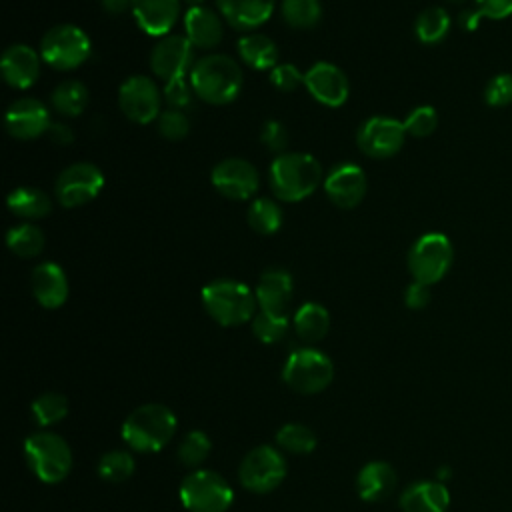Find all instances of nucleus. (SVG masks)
<instances>
[{
    "mask_svg": "<svg viewBox=\"0 0 512 512\" xmlns=\"http://www.w3.org/2000/svg\"><path fill=\"white\" fill-rule=\"evenodd\" d=\"M210 448H212V442L208 438V434H204L202 430H190L178 444V450H176V456L178 460L184 464V466H190V468H196L200 466L208 454H210Z\"/></svg>",
    "mask_w": 512,
    "mask_h": 512,
    "instance_id": "58836bf2",
    "label": "nucleus"
},
{
    "mask_svg": "<svg viewBox=\"0 0 512 512\" xmlns=\"http://www.w3.org/2000/svg\"><path fill=\"white\" fill-rule=\"evenodd\" d=\"M160 100L156 82L142 74L126 78L118 90V106L122 114L136 124L154 122L160 116Z\"/></svg>",
    "mask_w": 512,
    "mask_h": 512,
    "instance_id": "4468645a",
    "label": "nucleus"
},
{
    "mask_svg": "<svg viewBox=\"0 0 512 512\" xmlns=\"http://www.w3.org/2000/svg\"><path fill=\"white\" fill-rule=\"evenodd\" d=\"M438 126V112L432 106H418L408 112L404 118L406 134L414 138H426L430 136Z\"/></svg>",
    "mask_w": 512,
    "mask_h": 512,
    "instance_id": "a19ab883",
    "label": "nucleus"
},
{
    "mask_svg": "<svg viewBox=\"0 0 512 512\" xmlns=\"http://www.w3.org/2000/svg\"><path fill=\"white\" fill-rule=\"evenodd\" d=\"M134 458L128 450H108L98 460V474L106 482H124L134 474Z\"/></svg>",
    "mask_w": 512,
    "mask_h": 512,
    "instance_id": "e433bc0d",
    "label": "nucleus"
},
{
    "mask_svg": "<svg viewBox=\"0 0 512 512\" xmlns=\"http://www.w3.org/2000/svg\"><path fill=\"white\" fill-rule=\"evenodd\" d=\"M256 294L236 280H214L202 288V306L220 326H240L252 322L256 314Z\"/></svg>",
    "mask_w": 512,
    "mask_h": 512,
    "instance_id": "20e7f679",
    "label": "nucleus"
},
{
    "mask_svg": "<svg viewBox=\"0 0 512 512\" xmlns=\"http://www.w3.org/2000/svg\"><path fill=\"white\" fill-rule=\"evenodd\" d=\"M270 82L280 92H294L300 84H304V74L294 64H276L270 70Z\"/></svg>",
    "mask_w": 512,
    "mask_h": 512,
    "instance_id": "c03bdc74",
    "label": "nucleus"
},
{
    "mask_svg": "<svg viewBox=\"0 0 512 512\" xmlns=\"http://www.w3.org/2000/svg\"><path fill=\"white\" fill-rule=\"evenodd\" d=\"M32 420L40 426V428H48L52 424H58L60 420L66 418L68 414V400L64 394L58 392H44L40 394L32 406Z\"/></svg>",
    "mask_w": 512,
    "mask_h": 512,
    "instance_id": "72a5a7b5",
    "label": "nucleus"
},
{
    "mask_svg": "<svg viewBox=\"0 0 512 512\" xmlns=\"http://www.w3.org/2000/svg\"><path fill=\"white\" fill-rule=\"evenodd\" d=\"M280 10L286 24L298 30L314 28L322 18L320 0H282Z\"/></svg>",
    "mask_w": 512,
    "mask_h": 512,
    "instance_id": "f704fd0d",
    "label": "nucleus"
},
{
    "mask_svg": "<svg viewBox=\"0 0 512 512\" xmlns=\"http://www.w3.org/2000/svg\"><path fill=\"white\" fill-rule=\"evenodd\" d=\"M484 102L490 108H504L512 104V74L500 72L484 86Z\"/></svg>",
    "mask_w": 512,
    "mask_h": 512,
    "instance_id": "79ce46f5",
    "label": "nucleus"
},
{
    "mask_svg": "<svg viewBox=\"0 0 512 512\" xmlns=\"http://www.w3.org/2000/svg\"><path fill=\"white\" fill-rule=\"evenodd\" d=\"M46 134L58 146H68L74 140V132L66 122H52Z\"/></svg>",
    "mask_w": 512,
    "mask_h": 512,
    "instance_id": "09e8293b",
    "label": "nucleus"
},
{
    "mask_svg": "<svg viewBox=\"0 0 512 512\" xmlns=\"http://www.w3.org/2000/svg\"><path fill=\"white\" fill-rule=\"evenodd\" d=\"M162 96H164V100H166V104H168L170 108H174V110H184V112H186V110L190 108L192 98H194L196 94H194V90H192L190 80H186V76H184V78H176V80H172V82H166Z\"/></svg>",
    "mask_w": 512,
    "mask_h": 512,
    "instance_id": "37998d69",
    "label": "nucleus"
},
{
    "mask_svg": "<svg viewBox=\"0 0 512 512\" xmlns=\"http://www.w3.org/2000/svg\"><path fill=\"white\" fill-rule=\"evenodd\" d=\"M484 16L476 8H464L458 12V26L466 32H474Z\"/></svg>",
    "mask_w": 512,
    "mask_h": 512,
    "instance_id": "8fccbe9b",
    "label": "nucleus"
},
{
    "mask_svg": "<svg viewBox=\"0 0 512 512\" xmlns=\"http://www.w3.org/2000/svg\"><path fill=\"white\" fill-rule=\"evenodd\" d=\"M50 124V110L36 98L14 100L4 114L8 134L18 140L38 138L48 132Z\"/></svg>",
    "mask_w": 512,
    "mask_h": 512,
    "instance_id": "a211bd4d",
    "label": "nucleus"
},
{
    "mask_svg": "<svg viewBox=\"0 0 512 512\" xmlns=\"http://www.w3.org/2000/svg\"><path fill=\"white\" fill-rule=\"evenodd\" d=\"M452 26L450 14L440 6L424 8L414 22V34L422 44H440Z\"/></svg>",
    "mask_w": 512,
    "mask_h": 512,
    "instance_id": "7c9ffc66",
    "label": "nucleus"
},
{
    "mask_svg": "<svg viewBox=\"0 0 512 512\" xmlns=\"http://www.w3.org/2000/svg\"><path fill=\"white\" fill-rule=\"evenodd\" d=\"M6 206L12 214L24 220H38L44 218L52 210V202L48 194L34 186H18L14 188L8 198Z\"/></svg>",
    "mask_w": 512,
    "mask_h": 512,
    "instance_id": "cd10ccee",
    "label": "nucleus"
},
{
    "mask_svg": "<svg viewBox=\"0 0 512 512\" xmlns=\"http://www.w3.org/2000/svg\"><path fill=\"white\" fill-rule=\"evenodd\" d=\"M130 10L140 30L162 38L180 16V0H132Z\"/></svg>",
    "mask_w": 512,
    "mask_h": 512,
    "instance_id": "aec40b11",
    "label": "nucleus"
},
{
    "mask_svg": "<svg viewBox=\"0 0 512 512\" xmlns=\"http://www.w3.org/2000/svg\"><path fill=\"white\" fill-rule=\"evenodd\" d=\"M194 66V46L184 34L162 36L150 52V68L164 84L190 74Z\"/></svg>",
    "mask_w": 512,
    "mask_h": 512,
    "instance_id": "ddd939ff",
    "label": "nucleus"
},
{
    "mask_svg": "<svg viewBox=\"0 0 512 512\" xmlns=\"http://www.w3.org/2000/svg\"><path fill=\"white\" fill-rule=\"evenodd\" d=\"M40 60L42 56L26 44L8 46L0 60V72L4 82L18 90L30 88L40 76Z\"/></svg>",
    "mask_w": 512,
    "mask_h": 512,
    "instance_id": "6ab92c4d",
    "label": "nucleus"
},
{
    "mask_svg": "<svg viewBox=\"0 0 512 512\" xmlns=\"http://www.w3.org/2000/svg\"><path fill=\"white\" fill-rule=\"evenodd\" d=\"M32 294L42 308L54 310L68 300V278L56 262H42L32 270Z\"/></svg>",
    "mask_w": 512,
    "mask_h": 512,
    "instance_id": "412c9836",
    "label": "nucleus"
},
{
    "mask_svg": "<svg viewBox=\"0 0 512 512\" xmlns=\"http://www.w3.org/2000/svg\"><path fill=\"white\" fill-rule=\"evenodd\" d=\"M276 0H216L222 18L236 30H254L274 12Z\"/></svg>",
    "mask_w": 512,
    "mask_h": 512,
    "instance_id": "393cba45",
    "label": "nucleus"
},
{
    "mask_svg": "<svg viewBox=\"0 0 512 512\" xmlns=\"http://www.w3.org/2000/svg\"><path fill=\"white\" fill-rule=\"evenodd\" d=\"M178 494L188 512H226L234 502V490L226 478L206 468L184 476Z\"/></svg>",
    "mask_w": 512,
    "mask_h": 512,
    "instance_id": "423d86ee",
    "label": "nucleus"
},
{
    "mask_svg": "<svg viewBox=\"0 0 512 512\" xmlns=\"http://www.w3.org/2000/svg\"><path fill=\"white\" fill-rule=\"evenodd\" d=\"M304 86L310 96L330 108H338L348 100L350 84L346 74L330 62H316L304 72Z\"/></svg>",
    "mask_w": 512,
    "mask_h": 512,
    "instance_id": "dca6fc26",
    "label": "nucleus"
},
{
    "mask_svg": "<svg viewBox=\"0 0 512 512\" xmlns=\"http://www.w3.org/2000/svg\"><path fill=\"white\" fill-rule=\"evenodd\" d=\"M294 282L290 272L282 268H268L262 272L256 284V302L260 310L286 314V308L292 300Z\"/></svg>",
    "mask_w": 512,
    "mask_h": 512,
    "instance_id": "b1692460",
    "label": "nucleus"
},
{
    "mask_svg": "<svg viewBox=\"0 0 512 512\" xmlns=\"http://www.w3.org/2000/svg\"><path fill=\"white\" fill-rule=\"evenodd\" d=\"M260 140L268 150L284 154V150L288 146V130L284 128L282 122L268 120V122H264L262 130H260Z\"/></svg>",
    "mask_w": 512,
    "mask_h": 512,
    "instance_id": "a18cd8bd",
    "label": "nucleus"
},
{
    "mask_svg": "<svg viewBox=\"0 0 512 512\" xmlns=\"http://www.w3.org/2000/svg\"><path fill=\"white\" fill-rule=\"evenodd\" d=\"M286 460L278 448L268 444L252 448L240 462V484L254 494H268L276 490L286 478Z\"/></svg>",
    "mask_w": 512,
    "mask_h": 512,
    "instance_id": "9d476101",
    "label": "nucleus"
},
{
    "mask_svg": "<svg viewBox=\"0 0 512 512\" xmlns=\"http://www.w3.org/2000/svg\"><path fill=\"white\" fill-rule=\"evenodd\" d=\"M88 100H90V94H88L86 86L78 80H64L50 94L52 108L58 114L68 116V118L80 116L86 110Z\"/></svg>",
    "mask_w": 512,
    "mask_h": 512,
    "instance_id": "c756f323",
    "label": "nucleus"
},
{
    "mask_svg": "<svg viewBox=\"0 0 512 512\" xmlns=\"http://www.w3.org/2000/svg\"><path fill=\"white\" fill-rule=\"evenodd\" d=\"M212 186L230 200H248L258 190V172L244 158H226L212 168Z\"/></svg>",
    "mask_w": 512,
    "mask_h": 512,
    "instance_id": "2eb2a0df",
    "label": "nucleus"
},
{
    "mask_svg": "<svg viewBox=\"0 0 512 512\" xmlns=\"http://www.w3.org/2000/svg\"><path fill=\"white\" fill-rule=\"evenodd\" d=\"M24 458L34 476L44 484H58L72 470V450L56 432L30 434L24 442Z\"/></svg>",
    "mask_w": 512,
    "mask_h": 512,
    "instance_id": "39448f33",
    "label": "nucleus"
},
{
    "mask_svg": "<svg viewBox=\"0 0 512 512\" xmlns=\"http://www.w3.org/2000/svg\"><path fill=\"white\" fill-rule=\"evenodd\" d=\"M176 414L158 402L142 404L132 410L122 424V440L136 452H158L174 436Z\"/></svg>",
    "mask_w": 512,
    "mask_h": 512,
    "instance_id": "7ed1b4c3",
    "label": "nucleus"
},
{
    "mask_svg": "<svg viewBox=\"0 0 512 512\" xmlns=\"http://www.w3.org/2000/svg\"><path fill=\"white\" fill-rule=\"evenodd\" d=\"M316 434L310 426L290 422L278 428L276 444L290 454H310L316 448Z\"/></svg>",
    "mask_w": 512,
    "mask_h": 512,
    "instance_id": "c9c22d12",
    "label": "nucleus"
},
{
    "mask_svg": "<svg viewBox=\"0 0 512 512\" xmlns=\"http://www.w3.org/2000/svg\"><path fill=\"white\" fill-rule=\"evenodd\" d=\"M184 36L194 48L210 50L222 42V18L206 6H190L184 14Z\"/></svg>",
    "mask_w": 512,
    "mask_h": 512,
    "instance_id": "4be33fe9",
    "label": "nucleus"
},
{
    "mask_svg": "<svg viewBox=\"0 0 512 512\" xmlns=\"http://www.w3.org/2000/svg\"><path fill=\"white\" fill-rule=\"evenodd\" d=\"M248 224L258 234H274L282 226V210L272 198H256L248 206Z\"/></svg>",
    "mask_w": 512,
    "mask_h": 512,
    "instance_id": "473e14b6",
    "label": "nucleus"
},
{
    "mask_svg": "<svg viewBox=\"0 0 512 512\" xmlns=\"http://www.w3.org/2000/svg\"><path fill=\"white\" fill-rule=\"evenodd\" d=\"M190 6H200V2H204V0H186Z\"/></svg>",
    "mask_w": 512,
    "mask_h": 512,
    "instance_id": "603ef678",
    "label": "nucleus"
},
{
    "mask_svg": "<svg viewBox=\"0 0 512 512\" xmlns=\"http://www.w3.org/2000/svg\"><path fill=\"white\" fill-rule=\"evenodd\" d=\"M46 236L44 232L34 224H20L8 230L6 234V246L12 254L18 258H34L44 250Z\"/></svg>",
    "mask_w": 512,
    "mask_h": 512,
    "instance_id": "2f4dec72",
    "label": "nucleus"
},
{
    "mask_svg": "<svg viewBox=\"0 0 512 512\" xmlns=\"http://www.w3.org/2000/svg\"><path fill=\"white\" fill-rule=\"evenodd\" d=\"M368 190V178L356 164H338L324 178V192L328 200L344 210L356 208Z\"/></svg>",
    "mask_w": 512,
    "mask_h": 512,
    "instance_id": "f3484780",
    "label": "nucleus"
},
{
    "mask_svg": "<svg viewBox=\"0 0 512 512\" xmlns=\"http://www.w3.org/2000/svg\"><path fill=\"white\" fill-rule=\"evenodd\" d=\"M330 328V314L318 302L302 304L294 314V330L300 340L314 344L320 342Z\"/></svg>",
    "mask_w": 512,
    "mask_h": 512,
    "instance_id": "c85d7f7f",
    "label": "nucleus"
},
{
    "mask_svg": "<svg viewBox=\"0 0 512 512\" xmlns=\"http://www.w3.org/2000/svg\"><path fill=\"white\" fill-rule=\"evenodd\" d=\"M104 186V174L96 164L76 162L64 168L54 184L56 200L64 208H76L94 200Z\"/></svg>",
    "mask_w": 512,
    "mask_h": 512,
    "instance_id": "9b49d317",
    "label": "nucleus"
},
{
    "mask_svg": "<svg viewBox=\"0 0 512 512\" xmlns=\"http://www.w3.org/2000/svg\"><path fill=\"white\" fill-rule=\"evenodd\" d=\"M446 2H450V4H462L464 0H446Z\"/></svg>",
    "mask_w": 512,
    "mask_h": 512,
    "instance_id": "864d4df0",
    "label": "nucleus"
},
{
    "mask_svg": "<svg viewBox=\"0 0 512 512\" xmlns=\"http://www.w3.org/2000/svg\"><path fill=\"white\" fill-rule=\"evenodd\" d=\"M474 8L488 20L512 16V0H474Z\"/></svg>",
    "mask_w": 512,
    "mask_h": 512,
    "instance_id": "49530a36",
    "label": "nucleus"
},
{
    "mask_svg": "<svg viewBox=\"0 0 512 512\" xmlns=\"http://www.w3.org/2000/svg\"><path fill=\"white\" fill-rule=\"evenodd\" d=\"M270 190L278 200L300 202L316 192L322 182L320 162L302 152L278 154L268 170Z\"/></svg>",
    "mask_w": 512,
    "mask_h": 512,
    "instance_id": "f257e3e1",
    "label": "nucleus"
},
{
    "mask_svg": "<svg viewBox=\"0 0 512 512\" xmlns=\"http://www.w3.org/2000/svg\"><path fill=\"white\" fill-rule=\"evenodd\" d=\"M396 488V470L384 460L366 462L356 476V492L364 502H382Z\"/></svg>",
    "mask_w": 512,
    "mask_h": 512,
    "instance_id": "a878e982",
    "label": "nucleus"
},
{
    "mask_svg": "<svg viewBox=\"0 0 512 512\" xmlns=\"http://www.w3.org/2000/svg\"><path fill=\"white\" fill-rule=\"evenodd\" d=\"M430 302V286L428 284H422V282H412L406 292H404V304L410 308V310H422L426 308Z\"/></svg>",
    "mask_w": 512,
    "mask_h": 512,
    "instance_id": "de8ad7c7",
    "label": "nucleus"
},
{
    "mask_svg": "<svg viewBox=\"0 0 512 512\" xmlns=\"http://www.w3.org/2000/svg\"><path fill=\"white\" fill-rule=\"evenodd\" d=\"M334 378L332 360L318 348L304 346L294 350L282 368V380L300 394H318Z\"/></svg>",
    "mask_w": 512,
    "mask_h": 512,
    "instance_id": "0eeeda50",
    "label": "nucleus"
},
{
    "mask_svg": "<svg viewBox=\"0 0 512 512\" xmlns=\"http://www.w3.org/2000/svg\"><path fill=\"white\" fill-rule=\"evenodd\" d=\"M156 128H158L162 138L176 142V140H182V138L188 136L190 120H188L184 110L168 108V110L160 112V116L156 118Z\"/></svg>",
    "mask_w": 512,
    "mask_h": 512,
    "instance_id": "ea45409f",
    "label": "nucleus"
},
{
    "mask_svg": "<svg viewBox=\"0 0 512 512\" xmlns=\"http://www.w3.org/2000/svg\"><path fill=\"white\" fill-rule=\"evenodd\" d=\"M252 332L264 344L280 342L288 332V316L278 312L260 310L252 318Z\"/></svg>",
    "mask_w": 512,
    "mask_h": 512,
    "instance_id": "4c0bfd02",
    "label": "nucleus"
},
{
    "mask_svg": "<svg viewBox=\"0 0 512 512\" xmlns=\"http://www.w3.org/2000/svg\"><path fill=\"white\" fill-rule=\"evenodd\" d=\"M406 128L404 122L390 116H372L362 122L356 132V144L360 152L370 158H390L404 146Z\"/></svg>",
    "mask_w": 512,
    "mask_h": 512,
    "instance_id": "f8f14e48",
    "label": "nucleus"
},
{
    "mask_svg": "<svg viewBox=\"0 0 512 512\" xmlns=\"http://www.w3.org/2000/svg\"><path fill=\"white\" fill-rule=\"evenodd\" d=\"M450 492L440 480H418L400 494L402 512H446Z\"/></svg>",
    "mask_w": 512,
    "mask_h": 512,
    "instance_id": "5701e85b",
    "label": "nucleus"
},
{
    "mask_svg": "<svg viewBox=\"0 0 512 512\" xmlns=\"http://www.w3.org/2000/svg\"><path fill=\"white\" fill-rule=\"evenodd\" d=\"M454 260L452 242L440 232L422 234L408 252V270L416 282L436 284L450 270Z\"/></svg>",
    "mask_w": 512,
    "mask_h": 512,
    "instance_id": "1a4fd4ad",
    "label": "nucleus"
},
{
    "mask_svg": "<svg viewBox=\"0 0 512 512\" xmlns=\"http://www.w3.org/2000/svg\"><path fill=\"white\" fill-rule=\"evenodd\" d=\"M92 44L74 24H56L40 40V56L54 70H74L88 60Z\"/></svg>",
    "mask_w": 512,
    "mask_h": 512,
    "instance_id": "6e6552de",
    "label": "nucleus"
},
{
    "mask_svg": "<svg viewBox=\"0 0 512 512\" xmlns=\"http://www.w3.org/2000/svg\"><path fill=\"white\" fill-rule=\"evenodd\" d=\"M240 60L254 70H272L278 64V46L266 34H246L236 44Z\"/></svg>",
    "mask_w": 512,
    "mask_h": 512,
    "instance_id": "bb28decb",
    "label": "nucleus"
},
{
    "mask_svg": "<svg viewBox=\"0 0 512 512\" xmlns=\"http://www.w3.org/2000/svg\"><path fill=\"white\" fill-rule=\"evenodd\" d=\"M188 80L194 94L208 104H230L242 88V70L226 54H208L194 62Z\"/></svg>",
    "mask_w": 512,
    "mask_h": 512,
    "instance_id": "f03ea898",
    "label": "nucleus"
},
{
    "mask_svg": "<svg viewBox=\"0 0 512 512\" xmlns=\"http://www.w3.org/2000/svg\"><path fill=\"white\" fill-rule=\"evenodd\" d=\"M104 12L112 14V16H118V14H124L128 8H132V0H100Z\"/></svg>",
    "mask_w": 512,
    "mask_h": 512,
    "instance_id": "3c124183",
    "label": "nucleus"
}]
</instances>
